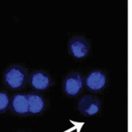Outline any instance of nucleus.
Instances as JSON below:
<instances>
[{"label": "nucleus", "mask_w": 132, "mask_h": 132, "mask_svg": "<svg viewBox=\"0 0 132 132\" xmlns=\"http://www.w3.org/2000/svg\"><path fill=\"white\" fill-rule=\"evenodd\" d=\"M28 81L26 70L19 65L10 66L4 74V82L11 89H20L25 86Z\"/></svg>", "instance_id": "nucleus-1"}, {"label": "nucleus", "mask_w": 132, "mask_h": 132, "mask_svg": "<svg viewBox=\"0 0 132 132\" xmlns=\"http://www.w3.org/2000/svg\"><path fill=\"white\" fill-rule=\"evenodd\" d=\"M84 88V79L79 72L69 74L63 82V90L70 97L78 96Z\"/></svg>", "instance_id": "nucleus-2"}, {"label": "nucleus", "mask_w": 132, "mask_h": 132, "mask_svg": "<svg viewBox=\"0 0 132 132\" xmlns=\"http://www.w3.org/2000/svg\"><path fill=\"white\" fill-rule=\"evenodd\" d=\"M77 108L81 114L87 117H91L99 113L101 108V104L97 98L86 95L79 100Z\"/></svg>", "instance_id": "nucleus-3"}, {"label": "nucleus", "mask_w": 132, "mask_h": 132, "mask_svg": "<svg viewBox=\"0 0 132 132\" xmlns=\"http://www.w3.org/2000/svg\"><path fill=\"white\" fill-rule=\"evenodd\" d=\"M69 51L75 58H84L90 52V44L84 37L77 36L70 40Z\"/></svg>", "instance_id": "nucleus-4"}, {"label": "nucleus", "mask_w": 132, "mask_h": 132, "mask_svg": "<svg viewBox=\"0 0 132 132\" xmlns=\"http://www.w3.org/2000/svg\"><path fill=\"white\" fill-rule=\"evenodd\" d=\"M86 86L91 92H99L104 89L107 84V76L100 70L91 72L86 79Z\"/></svg>", "instance_id": "nucleus-5"}, {"label": "nucleus", "mask_w": 132, "mask_h": 132, "mask_svg": "<svg viewBox=\"0 0 132 132\" xmlns=\"http://www.w3.org/2000/svg\"><path fill=\"white\" fill-rule=\"evenodd\" d=\"M29 85L34 89L43 91L47 89L52 83L50 75L43 71H36L32 73L29 80Z\"/></svg>", "instance_id": "nucleus-6"}, {"label": "nucleus", "mask_w": 132, "mask_h": 132, "mask_svg": "<svg viewBox=\"0 0 132 132\" xmlns=\"http://www.w3.org/2000/svg\"><path fill=\"white\" fill-rule=\"evenodd\" d=\"M10 110L19 116H27L29 113L28 100L26 94H15L12 96L9 103Z\"/></svg>", "instance_id": "nucleus-7"}, {"label": "nucleus", "mask_w": 132, "mask_h": 132, "mask_svg": "<svg viewBox=\"0 0 132 132\" xmlns=\"http://www.w3.org/2000/svg\"><path fill=\"white\" fill-rule=\"evenodd\" d=\"M26 96L28 100L29 114H39L44 110L46 103L42 96L37 93H29L26 94Z\"/></svg>", "instance_id": "nucleus-8"}, {"label": "nucleus", "mask_w": 132, "mask_h": 132, "mask_svg": "<svg viewBox=\"0 0 132 132\" xmlns=\"http://www.w3.org/2000/svg\"><path fill=\"white\" fill-rule=\"evenodd\" d=\"M10 99L9 95L4 92L0 91V114H4L9 107Z\"/></svg>", "instance_id": "nucleus-9"}, {"label": "nucleus", "mask_w": 132, "mask_h": 132, "mask_svg": "<svg viewBox=\"0 0 132 132\" xmlns=\"http://www.w3.org/2000/svg\"><path fill=\"white\" fill-rule=\"evenodd\" d=\"M21 132H22V131H21Z\"/></svg>", "instance_id": "nucleus-10"}]
</instances>
